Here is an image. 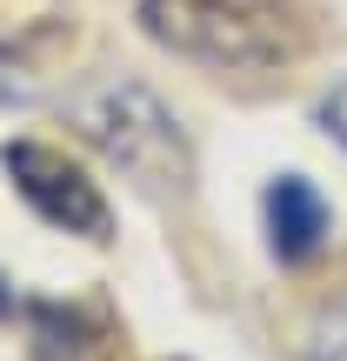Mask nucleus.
<instances>
[{"label":"nucleus","mask_w":347,"mask_h":361,"mask_svg":"<svg viewBox=\"0 0 347 361\" xmlns=\"http://www.w3.org/2000/svg\"><path fill=\"white\" fill-rule=\"evenodd\" d=\"M67 121H74V134L107 168H120L141 194H154V201H187L194 147H187V128L174 121V107L160 101L154 87H141V80H127V74L87 80L80 94H67Z\"/></svg>","instance_id":"obj_1"},{"label":"nucleus","mask_w":347,"mask_h":361,"mask_svg":"<svg viewBox=\"0 0 347 361\" xmlns=\"http://www.w3.org/2000/svg\"><path fill=\"white\" fill-rule=\"evenodd\" d=\"M141 27L154 47L214 74H274L308 47L294 0H141Z\"/></svg>","instance_id":"obj_2"},{"label":"nucleus","mask_w":347,"mask_h":361,"mask_svg":"<svg viewBox=\"0 0 347 361\" xmlns=\"http://www.w3.org/2000/svg\"><path fill=\"white\" fill-rule=\"evenodd\" d=\"M0 161H7L20 201L34 207L47 228L80 234V241H107V234H114L107 194L94 188L87 168H80V161H67L61 147H47V141H7V147H0Z\"/></svg>","instance_id":"obj_3"},{"label":"nucleus","mask_w":347,"mask_h":361,"mask_svg":"<svg viewBox=\"0 0 347 361\" xmlns=\"http://www.w3.org/2000/svg\"><path fill=\"white\" fill-rule=\"evenodd\" d=\"M267 241H274V255L287 268H301V261H314L327 247V201H321L314 180L281 174L267 188Z\"/></svg>","instance_id":"obj_4"},{"label":"nucleus","mask_w":347,"mask_h":361,"mask_svg":"<svg viewBox=\"0 0 347 361\" xmlns=\"http://www.w3.org/2000/svg\"><path fill=\"white\" fill-rule=\"evenodd\" d=\"M27 328H34V361H107L114 355V335H107L94 314H80V308L34 301V308H27Z\"/></svg>","instance_id":"obj_5"},{"label":"nucleus","mask_w":347,"mask_h":361,"mask_svg":"<svg viewBox=\"0 0 347 361\" xmlns=\"http://www.w3.org/2000/svg\"><path fill=\"white\" fill-rule=\"evenodd\" d=\"M7 101H34V74L20 67V54L0 47V107H7Z\"/></svg>","instance_id":"obj_6"},{"label":"nucleus","mask_w":347,"mask_h":361,"mask_svg":"<svg viewBox=\"0 0 347 361\" xmlns=\"http://www.w3.org/2000/svg\"><path fill=\"white\" fill-rule=\"evenodd\" d=\"M321 128L334 134V147H347V80H341V87L321 101Z\"/></svg>","instance_id":"obj_7"},{"label":"nucleus","mask_w":347,"mask_h":361,"mask_svg":"<svg viewBox=\"0 0 347 361\" xmlns=\"http://www.w3.org/2000/svg\"><path fill=\"white\" fill-rule=\"evenodd\" d=\"M0 314H13V295H7V281H0Z\"/></svg>","instance_id":"obj_8"}]
</instances>
